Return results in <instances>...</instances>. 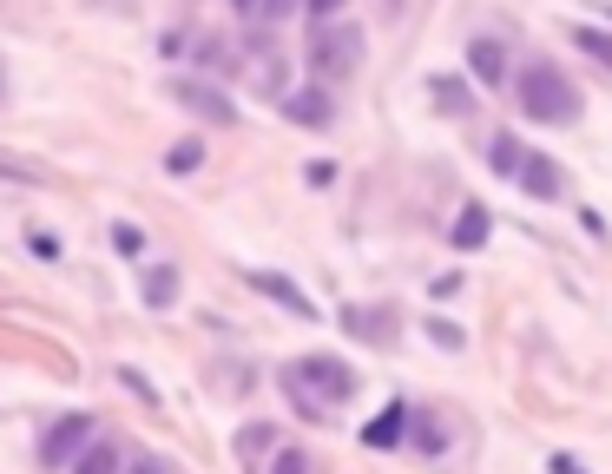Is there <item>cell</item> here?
Here are the masks:
<instances>
[{"mask_svg": "<svg viewBox=\"0 0 612 474\" xmlns=\"http://www.w3.org/2000/svg\"><path fill=\"white\" fill-rule=\"evenodd\" d=\"M514 99H520V112H527V119H540V126H573V119H580V86H573L560 66H547V60L520 66Z\"/></svg>", "mask_w": 612, "mask_h": 474, "instance_id": "cell-2", "label": "cell"}, {"mask_svg": "<svg viewBox=\"0 0 612 474\" xmlns=\"http://www.w3.org/2000/svg\"><path fill=\"white\" fill-rule=\"evenodd\" d=\"M270 474H316V468H310V455H303V448H277Z\"/></svg>", "mask_w": 612, "mask_h": 474, "instance_id": "cell-22", "label": "cell"}, {"mask_svg": "<svg viewBox=\"0 0 612 474\" xmlns=\"http://www.w3.org/2000/svg\"><path fill=\"white\" fill-rule=\"evenodd\" d=\"M303 178H310V185L323 191V185H336V165H323V158H316V165H310V172H303Z\"/></svg>", "mask_w": 612, "mask_h": 474, "instance_id": "cell-27", "label": "cell"}, {"mask_svg": "<svg viewBox=\"0 0 612 474\" xmlns=\"http://www.w3.org/2000/svg\"><path fill=\"white\" fill-rule=\"evenodd\" d=\"M119 382H126V389H132V395H145V402H158V389H152V382H145V376H139V369H119Z\"/></svg>", "mask_w": 612, "mask_h": 474, "instance_id": "cell-26", "label": "cell"}, {"mask_svg": "<svg viewBox=\"0 0 612 474\" xmlns=\"http://www.w3.org/2000/svg\"><path fill=\"white\" fill-rule=\"evenodd\" d=\"M126 474H172V468H165V461H158V455H145V448H139V455L126 461Z\"/></svg>", "mask_w": 612, "mask_h": 474, "instance_id": "cell-25", "label": "cell"}, {"mask_svg": "<svg viewBox=\"0 0 612 474\" xmlns=\"http://www.w3.org/2000/svg\"><path fill=\"white\" fill-rule=\"evenodd\" d=\"M198 165H204V139H178L172 152H165V172H178V178L198 172Z\"/></svg>", "mask_w": 612, "mask_h": 474, "instance_id": "cell-18", "label": "cell"}, {"mask_svg": "<svg viewBox=\"0 0 612 474\" xmlns=\"http://www.w3.org/2000/svg\"><path fill=\"white\" fill-rule=\"evenodd\" d=\"M606 14H612V7H606Z\"/></svg>", "mask_w": 612, "mask_h": 474, "instance_id": "cell-33", "label": "cell"}, {"mask_svg": "<svg viewBox=\"0 0 612 474\" xmlns=\"http://www.w3.org/2000/svg\"><path fill=\"white\" fill-rule=\"evenodd\" d=\"M487 237H494V218H487V205H461V218H455V231H448V244H455V251H481Z\"/></svg>", "mask_w": 612, "mask_h": 474, "instance_id": "cell-13", "label": "cell"}, {"mask_svg": "<svg viewBox=\"0 0 612 474\" xmlns=\"http://www.w3.org/2000/svg\"><path fill=\"white\" fill-rule=\"evenodd\" d=\"M126 461H132V448L126 442H112V435H93V442L79 448V461L66 474H126Z\"/></svg>", "mask_w": 612, "mask_h": 474, "instance_id": "cell-8", "label": "cell"}, {"mask_svg": "<svg viewBox=\"0 0 612 474\" xmlns=\"http://www.w3.org/2000/svg\"><path fill=\"white\" fill-rule=\"evenodd\" d=\"M244 284H251V290H264L270 303H283V310H290V316H303V323H316V303L303 297V290L290 284L283 270H244Z\"/></svg>", "mask_w": 612, "mask_h": 474, "instance_id": "cell-6", "label": "cell"}, {"mask_svg": "<svg viewBox=\"0 0 612 474\" xmlns=\"http://www.w3.org/2000/svg\"><path fill=\"white\" fill-rule=\"evenodd\" d=\"M487 165H494L501 178H520L527 152H520V139H514V132H494V139H487Z\"/></svg>", "mask_w": 612, "mask_h": 474, "instance_id": "cell-17", "label": "cell"}, {"mask_svg": "<svg viewBox=\"0 0 612 474\" xmlns=\"http://www.w3.org/2000/svg\"><path fill=\"white\" fill-rule=\"evenodd\" d=\"M172 99L191 112V119H204V126H237V99L224 93V86H211V79H198V73L172 79Z\"/></svg>", "mask_w": 612, "mask_h": 474, "instance_id": "cell-4", "label": "cell"}, {"mask_svg": "<svg viewBox=\"0 0 612 474\" xmlns=\"http://www.w3.org/2000/svg\"><path fill=\"white\" fill-rule=\"evenodd\" d=\"M520 191H527V198H540V205H553V198H566V172L553 165V158L527 152V165H520Z\"/></svg>", "mask_w": 612, "mask_h": 474, "instance_id": "cell-9", "label": "cell"}, {"mask_svg": "<svg viewBox=\"0 0 612 474\" xmlns=\"http://www.w3.org/2000/svg\"><path fill=\"white\" fill-rule=\"evenodd\" d=\"M0 178H40L33 165H20V158H0Z\"/></svg>", "mask_w": 612, "mask_h": 474, "instance_id": "cell-28", "label": "cell"}, {"mask_svg": "<svg viewBox=\"0 0 612 474\" xmlns=\"http://www.w3.org/2000/svg\"><path fill=\"white\" fill-rule=\"evenodd\" d=\"M270 448H283L277 422H244V428H237V461H244V468H257Z\"/></svg>", "mask_w": 612, "mask_h": 474, "instance_id": "cell-14", "label": "cell"}, {"mask_svg": "<svg viewBox=\"0 0 612 474\" xmlns=\"http://www.w3.org/2000/svg\"><path fill=\"white\" fill-rule=\"evenodd\" d=\"M112 251H119V257H145V231L132 218H119V224H112Z\"/></svg>", "mask_w": 612, "mask_h": 474, "instance_id": "cell-19", "label": "cell"}, {"mask_svg": "<svg viewBox=\"0 0 612 474\" xmlns=\"http://www.w3.org/2000/svg\"><path fill=\"white\" fill-rule=\"evenodd\" d=\"M0 99H7V66H0Z\"/></svg>", "mask_w": 612, "mask_h": 474, "instance_id": "cell-32", "label": "cell"}, {"mask_svg": "<svg viewBox=\"0 0 612 474\" xmlns=\"http://www.w3.org/2000/svg\"><path fill=\"white\" fill-rule=\"evenodd\" d=\"M231 7H237V14H244V20H257V0H231Z\"/></svg>", "mask_w": 612, "mask_h": 474, "instance_id": "cell-31", "label": "cell"}, {"mask_svg": "<svg viewBox=\"0 0 612 474\" xmlns=\"http://www.w3.org/2000/svg\"><path fill=\"white\" fill-rule=\"evenodd\" d=\"M428 343L435 349H468V336H461L455 323H435V316H428Z\"/></svg>", "mask_w": 612, "mask_h": 474, "instance_id": "cell-23", "label": "cell"}, {"mask_svg": "<svg viewBox=\"0 0 612 474\" xmlns=\"http://www.w3.org/2000/svg\"><path fill=\"white\" fill-rule=\"evenodd\" d=\"M468 66L481 86H507V47L501 40H468Z\"/></svg>", "mask_w": 612, "mask_h": 474, "instance_id": "cell-12", "label": "cell"}, {"mask_svg": "<svg viewBox=\"0 0 612 474\" xmlns=\"http://www.w3.org/2000/svg\"><path fill=\"white\" fill-rule=\"evenodd\" d=\"M139 303L145 310H172L178 303V270L172 264H145L139 270Z\"/></svg>", "mask_w": 612, "mask_h": 474, "instance_id": "cell-10", "label": "cell"}, {"mask_svg": "<svg viewBox=\"0 0 612 474\" xmlns=\"http://www.w3.org/2000/svg\"><path fill=\"white\" fill-rule=\"evenodd\" d=\"M99 428L93 415H60V422H47V435H40V468H73L79 448L93 442Z\"/></svg>", "mask_w": 612, "mask_h": 474, "instance_id": "cell-5", "label": "cell"}, {"mask_svg": "<svg viewBox=\"0 0 612 474\" xmlns=\"http://www.w3.org/2000/svg\"><path fill=\"white\" fill-rule=\"evenodd\" d=\"M362 27L356 20H323V27L310 33V73L330 86V79H356V66H362Z\"/></svg>", "mask_w": 612, "mask_h": 474, "instance_id": "cell-3", "label": "cell"}, {"mask_svg": "<svg viewBox=\"0 0 612 474\" xmlns=\"http://www.w3.org/2000/svg\"><path fill=\"white\" fill-rule=\"evenodd\" d=\"M277 382H283V395L297 402L303 422H323L336 402H349V395H356V369L336 363V356H297V363L277 369Z\"/></svg>", "mask_w": 612, "mask_h": 474, "instance_id": "cell-1", "label": "cell"}, {"mask_svg": "<svg viewBox=\"0 0 612 474\" xmlns=\"http://www.w3.org/2000/svg\"><path fill=\"white\" fill-rule=\"evenodd\" d=\"M428 99H435V112H448V119H461V112L474 106V86L455 73H435V86H428Z\"/></svg>", "mask_w": 612, "mask_h": 474, "instance_id": "cell-15", "label": "cell"}, {"mask_svg": "<svg viewBox=\"0 0 612 474\" xmlns=\"http://www.w3.org/2000/svg\"><path fill=\"white\" fill-rule=\"evenodd\" d=\"M27 251L40 257V264H53V257H60V231H40V224H33V231H27Z\"/></svg>", "mask_w": 612, "mask_h": 474, "instance_id": "cell-21", "label": "cell"}, {"mask_svg": "<svg viewBox=\"0 0 612 474\" xmlns=\"http://www.w3.org/2000/svg\"><path fill=\"white\" fill-rule=\"evenodd\" d=\"M303 7H310V20H330L336 7H343V0H303Z\"/></svg>", "mask_w": 612, "mask_h": 474, "instance_id": "cell-29", "label": "cell"}, {"mask_svg": "<svg viewBox=\"0 0 612 474\" xmlns=\"http://www.w3.org/2000/svg\"><path fill=\"white\" fill-rule=\"evenodd\" d=\"M547 468H553V474H586V468H580V461H573V455H553Z\"/></svg>", "mask_w": 612, "mask_h": 474, "instance_id": "cell-30", "label": "cell"}, {"mask_svg": "<svg viewBox=\"0 0 612 474\" xmlns=\"http://www.w3.org/2000/svg\"><path fill=\"white\" fill-rule=\"evenodd\" d=\"M297 7H303V0H257V20H264V27H277V20H290Z\"/></svg>", "mask_w": 612, "mask_h": 474, "instance_id": "cell-24", "label": "cell"}, {"mask_svg": "<svg viewBox=\"0 0 612 474\" xmlns=\"http://www.w3.org/2000/svg\"><path fill=\"white\" fill-rule=\"evenodd\" d=\"M573 40H580V47L593 53L599 66H612V40H606V33H599V27H573Z\"/></svg>", "mask_w": 612, "mask_h": 474, "instance_id": "cell-20", "label": "cell"}, {"mask_svg": "<svg viewBox=\"0 0 612 474\" xmlns=\"http://www.w3.org/2000/svg\"><path fill=\"white\" fill-rule=\"evenodd\" d=\"M402 428H408V402H389L376 422L362 428V448H395V442H402Z\"/></svg>", "mask_w": 612, "mask_h": 474, "instance_id": "cell-16", "label": "cell"}, {"mask_svg": "<svg viewBox=\"0 0 612 474\" xmlns=\"http://www.w3.org/2000/svg\"><path fill=\"white\" fill-rule=\"evenodd\" d=\"M343 330L362 336V343H389V336H395V310H362V303H349Z\"/></svg>", "mask_w": 612, "mask_h": 474, "instance_id": "cell-11", "label": "cell"}, {"mask_svg": "<svg viewBox=\"0 0 612 474\" xmlns=\"http://www.w3.org/2000/svg\"><path fill=\"white\" fill-rule=\"evenodd\" d=\"M277 106H283V119H297V126H330L336 119L330 86H297V93H283Z\"/></svg>", "mask_w": 612, "mask_h": 474, "instance_id": "cell-7", "label": "cell"}]
</instances>
